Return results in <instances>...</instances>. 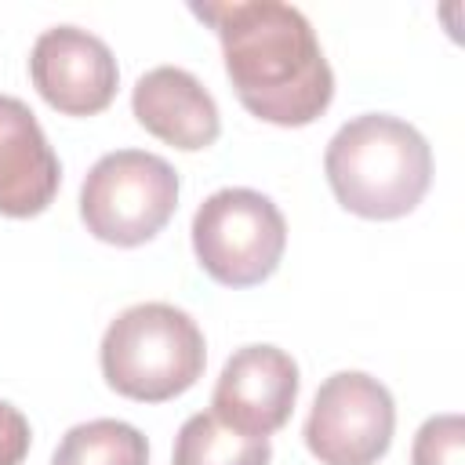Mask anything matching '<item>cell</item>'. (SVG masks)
I'll return each mask as SVG.
<instances>
[{"label":"cell","instance_id":"6da1fadb","mask_svg":"<svg viewBox=\"0 0 465 465\" xmlns=\"http://www.w3.org/2000/svg\"><path fill=\"white\" fill-rule=\"evenodd\" d=\"M214 25L229 84L243 109L276 127H305L327 113L334 73L309 18L280 0L193 4Z\"/></svg>","mask_w":465,"mask_h":465},{"label":"cell","instance_id":"7a4b0ae2","mask_svg":"<svg viewBox=\"0 0 465 465\" xmlns=\"http://www.w3.org/2000/svg\"><path fill=\"white\" fill-rule=\"evenodd\" d=\"M323 171L334 200L349 214L392 222L425 200L432 185V149L407 120L363 113L334 131Z\"/></svg>","mask_w":465,"mask_h":465},{"label":"cell","instance_id":"3957f363","mask_svg":"<svg viewBox=\"0 0 465 465\" xmlns=\"http://www.w3.org/2000/svg\"><path fill=\"white\" fill-rule=\"evenodd\" d=\"M98 360L113 392L138 403H163L196 385L207 363V345L185 309L142 302L105 327Z\"/></svg>","mask_w":465,"mask_h":465},{"label":"cell","instance_id":"277c9868","mask_svg":"<svg viewBox=\"0 0 465 465\" xmlns=\"http://www.w3.org/2000/svg\"><path fill=\"white\" fill-rule=\"evenodd\" d=\"M178 207L174 167L145 149L105 153L80 185V218L87 232L113 247L149 243Z\"/></svg>","mask_w":465,"mask_h":465},{"label":"cell","instance_id":"5b68a950","mask_svg":"<svg viewBox=\"0 0 465 465\" xmlns=\"http://www.w3.org/2000/svg\"><path fill=\"white\" fill-rule=\"evenodd\" d=\"M283 247L287 222L258 189H218L193 214L196 262L222 287H254L269 280Z\"/></svg>","mask_w":465,"mask_h":465},{"label":"cell","instance_id":"8992f818","mask_svg":"<svg viewBox=\"0 0 465 465\" xmlns=\"http://www.w3.org/2000/svg\"><path fill=\"white\" fill-rule=\"evenodd\" d=\"M396 429V403L389 389L363 371L331 374L312 400L305 421V447L320 465H374Z\"/></svg>","mask_w":465,"mask_h":465},{"label":"cell","instance_id":"52a82bcc","mask_svg":"<svg viewBox=\"0 0 465 465\" xmlns=\"http://www.w3.org/2000/svg\"><path fill=\"white\" fill-rule=\"evenodd\" d=\"M29 76L40 98L62 116H94L109 109L120 84L109 44L76 25H54L36 36Z\"/></svg>","mask_w":465,"mask_h":465},{"label":"cell","instance_id":"ba28073f","mask_svg":"<svg viewBox=\"0 0 465 465\" xmlns=\"http://www.w3.org/2000/svg\"><path fill=\"white\" fill-rule=\"evenodd\" d=\"M298 400V363L276 345L236 349L214 385L211 414L247 436H272L287 425Z\"/></svg>","mask_w":465,"mask_h":465},{"label":"cell","instance_id":"9c48e42d","mask_svg":"<svg viewBox=\"0 0 465 465\" xmlns=\"http://www.w3.org/2000/svg\"><path fill=\"white\" fill-rule=\"evenodd\" d=\"M62 163L22 98L0 94V214L36 218L51 207Z\"/></svg>","mask_w":465,"mask_h":465},{"label":"cell","instance_id":"30bf717a","mask_svg":"<svg viewBox=\"0 0 465 465\" xmlns=\"http://www.w3.org/2000/svg\"><path fill=\"white\" fill-rule=\"evenodd\" d=\"M131 109L153 138L182 153L207 149L222 134V116L211 91L189 69L178 65H156L138 76L131 91Z\"/></svg>","mask_w":465,"mask_h":465},{"label":"cell","instance_id":"8fae6325","mask_svg":"<svg viewBox=\"0 0 465 465\" xmlns=\"http://www.w3.org/2000/svg\"><path fill=\"white\" fill-rule=\"evenodd\" d=\"M269 436H247L218 414H193L174 436L171 465H269Z\"/></svg>","mask_w":465,"mask_h":465},{"label":"cell","instance_id":"7c38bea8","mask_svg":"<svg viewBox=\"0 0 465 465\" xmlns=\"http://www.w3.org/2000/svg\"><path fill=\"white\" fill-rule=\"evenodd\" d=\"M51 465H149V443L127 421L94 418L62 436Z\"/></svg>","mask_w":465,"mask_h":465},{"label":"cell","instance_id":"4fadbf2b","mask_svg":"<svg viewBox=\"0 0 465 465\" xmlns=\"http://www.w3.org/2000/svg\"><path fill=\"white\" fill-rule=\"evenodd\" d=\"M411 465H465V421H461V414L429 418L414 436Z\"/></svg>","mask_w":465,"mask_h":465},{"label":"cell","instance_id":"5bb4252c","mask_svg":"<svg viewBox=\"0 0 465 465\" xmlns=\"http://www.w3.org/2000/svg\"><path fill=\"white\" fill-rule=\"evenodd\" d=\"M29 421L18 407L0 400V465H22L29 454Z\"/></svg>","mask_w":465,"mask_h":465}]
</instances>
